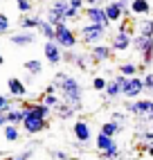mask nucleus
<instances>
[{"label":"nucleus","mask_w":153,"mask_h":160,"mask_svg":"<svg viewBox=\"0 0 153 160\" xmlns=\"http://www.w3.org/2000/svg\"><path fill=\"white\" fill-rule=\"evenodd\" d=\"M72 135H74V140L79 144H88L92 140V129H90V124L86 120H76L74 126H72Z\"/></svg>","instance_id":"f8f14e48"},{"label":"nucleus","mask_w":153,"mask_h":160,"mask_svg":"<svg viewBox=\"0 0 153 160\" xmlns=\"http://www.w3.org/2000/svg\"><path fill=\"white\" fill-rule=\"evenodd\" d=\"M38 2H52V0H38Z\"/></svg>","instance_id":"603ef678"},{"label":"nucleus","mask_w":153,"mask_h":160,"mask_svg":"<svg viewBox=\"0 0 153 160\" xmlns=\"http://www.w3.org/2000/svg\"><path fill=\"white\" fill-rule=\"evenodd\" d=\"M113 2H117L119 7L124 9V16H128V14H131V0H113Z\"/></svg>","instance_id":"ea45409f"},{"label":"nucleus","mask_w":153,"mask_h":160,"mask_svg":"<svg viewBox=\"0 0 153 160\" xmlns=\"http://www.w3.org/2000/svg\"><path fill=\"white\" fill-rule=\"evenodd\" d=\"M131 14L149 16L151 14V0H131Z\"/></svg>","instance_id":"412c9836"},{"label":"nucleus","mask_w":153,"mask_h":160,"mask_svg":"<svg viewBox=\"0 0 153 160\" xmlns=\"http://www.w3.org/2000/svg\"><path fill=\"white\" fill-rule=\"evenodd\" d=\"M43 57L50 66H57V63L63 61V48L57 43V41H45V45H43Z\"/></svg>","instance_id":"9b49d317"},{"label":"nucleus","mask_w":153,"mask_h":160,"mask_svg":"<svg viewBox=\"0 0 153 160\" xmlns=\"http://www.w3.org/2000/svg\"><path fill=\"white\" fill-rule=\"evenodd\" d=\"M122 131H124V126H122V124H117V122H113V120H111V122H104V124H101V133L111 135V138H115L117 133H122Z\"/></svg>","instance_id":"bb28decb"},{"label":"nucleus","mask_w":153,"mask_h":160,"mask_svg":"<svg viewBox=\"0 0 153 160\" xmlns=\"http://www.w3.org/2000/svg\"><path fill=\"white\" fill-rule=\"evenodd\" d=\"M7 124V113H0V129Z\"/></svg>","instance_id":"49530a36"},{"label":"nucleus","mask_w":153,"mask_h":160,"mask_svg":"<svg viewBox=\"0 0 153 160\" xmlns=\"http://www.w3.org/2000/svg\"><path fill=\"white\" fill-rule=\"evenodd\" d=\"M76 57H79V54H76L74 50H63V61H65V63H74Z\"/></svg>","instance_id":"f704fd0d"},{"label":"nucleus","mask_w":153,"mask_h":160,"mask_svg":"<svg viewBox=\"0 0 153 160\" xmlns=\"http://www.w3.org/2000/svg\"><path fill=\"white\" fill-rule=\"evenodd\" d=\"M151 129H153V126H151Z\"/></svg>","instance_id":"864d4df0"},{"label":"nucleus","mask_w":153,"mask_h":160,"mask_svg":"<svg viewBox=\"0 0 153 160\" xmlns=\"http://www.w3.org/2000/svg\"><path fill=\"white\" fill-rule=\"evenodd\" d=\"M41 23V16H29V14H23V18L18 20L20 29H36Z\"/></svg>","instance_id":"393cba45"},{"label":"nucleus","mask_w":153,"mask_h":160,"mask_svg":"<svg viewBox=\"0 0 153 160\" xmlns=\"http://www.w3.org/2000/svg\"><path fill=\"white\" fill-rule=\"evenodd\" d=\"M2 61H5V57H2V54H0V66H2Z\"/></svg>","instance_id":"3c124183"},{"label":"nucleus","mask_w":153,"mask_h":160,"mask_svg":"<svg viewBox=\"0 0 153 160\" xmlns=\"http://www.w3.org/2000/svg\"><path fill=\"white\" fill-rule=\"evenodd\" d=\"M104 12H106V18L111 20V23H117V20H122V18H124V9L119 7L117 2H113V0L104 2Z\"/></svg>","instance_id":"6ab92c4d"},{"label":"nucleus","mask_w":153,"mask_h":160,"mask_svg":"<svg viewBox=\"0 0 153 160\" xmlns=\"http://www.w3.org/2000/svg\"><path fill=\"white\" fill-rule=\"evenodd\" d=\"M2 135H5V140L7 142H18L20 140V131H18V126L16 124H5L2 126Z\"/></svg>","instance_id":"b1692460"},{"label":"nucleus","mask_w":153,"mask_h":160,"mask_svg":"<svg viewBox=\"0 0 153 160\" xmlns=\"http://www.w3.org/2000/svg\"><path fill=\"white\" fill-rule=\"evenodd\" d=\"M140 135H142V142H153V129H144V131H140Z\"/></svg>","instance_id":"4c0bfd02"},{"label":"nucleus","mask_w":153,"mask_h":160,"mask_svg":"<svg viewBox=\"0 0 153 160\" xmlns=\"http://www.w3.org/2000/svg\"><path fill=\"white\" fill-rule=\"evenodd\" d=\"M140 70H142V68L137 66V63H122V66H119V72L126 74V77H135Z\"/></svg>","instance_id":"c85d7f7f"},{"label":"nucleus","mask_w":153,"mask_h":160,"mask_svg":"<svg viewBox=\"0 0 153 160\" xmlns=\"http://www.w3.org/2000/svg\"><path fill=\"white\" fill-rule=\"evenodd\" d=\"M124 81H126V74H113V79H108L106 88H104V95L106 99H117L122 97V90H124Z\"/></svg>","instance_id":"1a4fd4ad"},{"label":"nucleus","mask_w":153,"mask_h":160,"mask_svg":"<svg viewBox=\"0 0 153 160\" xmlns=\"http://www.w3.org/2000/svg\"><path fill=\"white\" fill-rule=\"evenodd\" d=\"M9 108H12V99L5 97V95H0V113H7Z\"/></svg>","instance_id":"c9c22d12"},{"label":"nucleus","mask_w":153,"mask_h":160,"mask_svg":"<svg viewBox=\"0 0 153 160\" xmlns=\"http://www.w3.org/2000/svg\"><path fill=\"white\" fill-rule=\"evenodd\" d=\"M36 34H41L43 38L52 41V38H54V25L50 23L47 18H41V23H38V27H36Z\"/></svg>","instance_id":"5701e85b"},{"label":"nucleus","mask_w":153,"mask_h":160,"mask_svg":"<svg viewBox=\"0 0 153 160\" xmlns=\"http://www.w3.org/2000/svg\"><path fill=\"white\" fill-rule=\"evenodd\" d=\"M74 113H76V108L70 106V104H65V102H61L59 108H57V117H59V120H70V117H74Z\"/></svg>","instance_id":"a878e982"},{"label":"nucleus","mask_w":153,"mask_h":160,"mask_svg":"<svg viewBox=\"0 0 153 160\" xmlns=\"http://www.w3.org/2000/svg\"><path fill=\"white\" fill-rule=\"evenodd\" d=\"M9 43L16 48H29L36 43V29H20L9 36Z\"/></svg>","instance_id":"9d476101"},{"label":"nucleus","mask_w":153,"mask_h":160,"mask_svg":"<svg viewBox=\"0 0 153 160\" xmlns=\"http://www.w3.org/2000/svg\"><path fill=\"white\" fill-rule=\"evenodd\" d=\"M113 57V48L111 43H97V45H90V63H104Z\"/></svg>","instance_id":"ddd939ff"},{"label":"nucleus","mask_w":153,"mask_h":160,"mask_svg":"<svg viewBox=\"0 0 153 160\" xmlns=\"http://www.w3.org/2000/svg\"><path fill=\"white\" fill-rule=\"evenodd\" d=\"M106 83H108V79H106V77H101V74H97V77L92 79V90H97V92H104Z\"/></svg>","instance_id":"2f4dec72"},{"label":"nucleus","mask_w":153,"mask_h":160,"mask_svg":"<svg viewBox=\"0 0 153 160\" xmlns=\"http://www.w3.org/2000/svg\"><path fill=\"white\" fill-rule=\"evenodd\" d=\"M97 149H99V153L101 151H111V149H119V144L115 142V138H111V135H106V133H101L99 131V135H97Z\"/></svg>","instance_id":"aec40b11"},{"label":"nucleus","mask_w":153,"mask_h":160,"mask_svg":"<svg viewBox=\"0 0 153 160\" xmlns=\"http://www.w3.org/2000/svg\"><path fill=\"white\" fill-rule=\"evenodd\" d=\"M20 126L25 129V133H29V135H36V133H43V131L47 129V120H45V117H38V115H32V113H27Z\"/></svg>","instance_id":"6e6552de"},{"label":"nucleus","mask_w":153,"mask_h":160,"mask_svg":"<svg viewBox=\"0 0 153 160\" xmlns=\"http://www.w3.org/2000/svg\"><path fill=\"white\" fill-rule=\"evenodd\" d=\"M23 120H25V108H23V106H12V108L7 111V122H9V124L20 126V124H23Z\"/></svg>","instance_id":"4be33fe9"},{"label":"nucleus","mask_w":153,"mask_h":160,"mask_svg":"<svg viewBox=\"0 0 153 160\" xmlns=\"http://www.w3.org/2000/svg\"><path fill=\"white\" fill-rule=\"evenodd\" d=\"M23 66H25V70H27L29 74H34V77L43 72V61H38V59H27Z\"/></svg>","instance_id":"cd10ccee"},{"label":"nucleus","mask_w":153,"mask_h":160,"mask_svg":"<svg viewBox=\"0 0 153 160\" xmlns=\"http://www.w3.org/2000/svg\"><path fill=\"white\" fill-rule=\"evenodd\" d=\"M16 9L20 14H32L34 12V0H16Z\"/></svg>","instance_id":"c756f323"},{"label":"nucleus","mask_w":153,"mask_h":160,"mask_svg":"<svg viewBox=\"0 0 153 160\" xmlns=\"http://www.w3.org/2000/svg\"><path fill=\"white\" fill-rule=\"evenodd\" d=\"M32 153H34V149H25V151H23V153H20V156H23V158H27V160H29V158H32Z\"/></svg>","instance_id":"a18cd8bd"},{"label":"nucleus","mask_w":153,"mask_h":160,"mask_svg":"<svg viewBox=\"0 0 153 160\" xmlns=\"http://www.w3.org/2000/svg\"><path fill=\"white\" fill-rule=\"evenodd\" d=\"M146 153H149V156H153V142H149V144H146Z\"/></svg>","instance_id":"8fccbe9b"},{"label":"nucleus","mask_w":153,"mask_h":160,"mask_svg":"<svg viewBox=\"0 0 153 160\" xmlns=\"http://www.w3.org/2000/svg\"><path fill=\"white\" fill-rule=\"evenodd\" d=\"M117 32H131V27H128V23H126V20H122V23L117 25Z\"/></svg>","instance_id":"37998d69"},{"label":"nucleus","mask_w":153,"mask_h":160,"mask_svg":"<svg viewBox=\"0 0 153 160\" xmlns=\"http://www.w3.org/2000/svg\"><path fill=\"white\" fill-rule=\"evenodd\" d=\"M131 45H133V34H131V32H117V34L111 38L113 52H126Z\"/></svg>","instance_id":"4468645a"},{"label":"nucleus","mask_w":153,"mask_h":160,"mask_svg":"<svg viewBox=\"0 0 153 160\" xmlns=\"http://www.w3.org/2000/svg\"><path fill=\"white\" fill-rule=\"evenodd\" d=\"M7 90H9V95H12L14 99H25V95H27L25 81L18 79V77H9L7 79Z\"/></svg>","instance_id":"dca6fc26"},{"label":"nucleus","mask_w":153,"mask_h":160,"mask_svg":"<svg viewBox=\"0 0 153 160\" xmlns=\"http://www.w3.org/2000/svg\"><path fill=\"white\" fill-rule=\"evenodd\" d=\"M68 2H70V7L79 9V12H83V7H86V0H68Z\"/></svg>","instance_id":"79ce46f5"},{"label":"nucleus","mask_w":153,"mask_h":160,"mask_svg":"<svg viewBox=\"0 0 153 160\" xmlns=\"http://www.w3.org/2000/svg\"><path fill=\"white\" fill-rule=\"evenodd\" d=\"M144 79L142 77H126L124 81V90H122V97L126 99H137L142 97V92H144Z\"/></svg>","instance_id":"39448f33"},{"label":"nucleus","mask_w":153,"mask_h":160,"mask_svg":"<svg viewBox=\"0 0 153 160\" xmlns=\"http://www.w3.org/2000/svg\"><path fill=\"white\" fill-rule=\"evenodd\" d=\"M106 32L108 27L104 25H95V23H83L79 29V41L86 45H97V43H104L106 38Z\"/></svg>","instance_id":"f03ea898"},{"label":"nucleus","mask_w":153,"mask_h":160,"mask_svg":"<svg viewBox=\"0 0 153 160\" xmlns=\"http://www.w3.org/2000/svg\"><path fill=\"white\" fill-rule=\"evenodd\" d=\"M20 106L25 108V115H27V113H32V115L45 117V120H50V115H52V108H50V106H45L43 102H23Z\"/></svg>","instance_id":"2eb2a0df"},{"label":"nucleus","mask_w":153,"mask_h":160,"mask_svg":"<svg viewBox=\"0 0 153 160\" xmlns=\"http://www.w3.org/2000/svg\"><path fill=\"white\" fill-rule=\"evenodd\" d=\"M126 111H128L131 115L140 117V120H144L149 113H153V99H142V97L131 99V102H128V106H126Z\"/></svg>","instance_id":"0eeeda50"},{"label":"nucleus","mask_w":153,"mask_h":160,"mask_svg":"<svg viewBox=\"0 0 153 160\" xmlns=\"http://www.w3.org/2000/svg\"><path fill=\"white\" fill-rule=\"evenodd\" d=\"M81 14H83V18L88 20V23H95V25H104V27H111V20L106 18L104 5H86Z\"/></svg>","instance_id":"20e7f679"},{"label":"nucleus","mask_w":153,"mask_h":160,"mask_svg":"<svg viewBox=\"0 0 153 160\" xmlns=\"http://www.w3.org/2000/svg\"><path fill=\"white\" fill-rule=\"evenodd\" d=\"M54 41L63 50H74L76 43H79V34L68 23H59V25H54Z\"/></svg>","instance_id":"7ed1b4c3"},{"label":"nucleus","mask_w":153,"mask_h":160,"mask_svg":"<svg viewBox=\"0 0 153 160\" xmlns=\"http://www.w3.org/2000/svg\"><path fill=\"white\" fill-rule=\"evenodd\" d=\"M41 102L45 104V106H50L52 111H57V108H59V104H61L63 99H61V95H59L57 86H54V83H50V86L45 88V92H43V97H41Z\"/></svg>","instance_id":"f3484780"},{"label":"nucleus","mask_w":153,"mask_h":160,"mask_svg":"<svg viewBox=\"0 0 153 160\" xmlns=\"http://www.w3.org/2000/svg\"><path fill=\"white\" fill-rule=\"evenodd\" d=\"M5 160H27V158H23V156L18 153V156H9V158H5Z\"/></svg>","instance_id":"09e8293b"},{"label":"nucleus","mask_w":153,"mask_h":160,"mask_svg":"<svg viewBox=\"0 0 153 160\" xmlns=\"http://www.w3.org/2000/svg\"><path fill=\"white\" fill-rule=\"evenodd\" d=\"M142 79H144V88H146L149 92H153V72H146Z\"/></svg>","instance_id":"e433bc0d"},{"label":"nucleus","mask_w":153,"mask_h":160,"mask_svg":"<svg viewBox=\"0 0 153 160\" xmlns=\"http://www.w3.org/2000/svg\"><path fill=\"white\" fill-rule=\"evenodd\" d=\"M106 0H86V5H104Z\"/></svg>","instance_id":"de8ad7c7"},{"label":"nucleus","mask_w":153,"mask_h":160,"mask_svg":"<svg viewBox=\"0 0 153 160\" xmlns=\"http://www.w3.org/2000/svg\"><path fill=\"white\" fill-rule=\"evenodd\" d=\"M119 149H111V151H101V158L104 160H119Z\"/></svg>","instance_id":"72a5a7b5"},{"label":"nucleus","mask_w":153,"mask_h":160,"mask_svg":"<svg viewBox=\"0 0 153 160\" xmlns=\"http://www.w3.org/2000/svg\"><path fill=\"white\" fill-rule=\"evenodd\" d=\"M133 48L135 52H140V54H146V52H153V36H144V34H137L133 36Z\"/></svg>","instance_id":"a211bd4d"},{"label":"nucleus","mask_w":153,"mask_h":160,"mask_svg":"<svg viewBox=\"0 0 153 160\" xmlns=\"http://www.w3.org/2000/svg\"><path fill=\"white\" fill-rule=\"evenodd\" d=\"M9 25H12V23H9V16L0 12V36H5L9 32Z\"/></svg>","instance_id":"473e14b6"},{"label":"nucleus","mask_w":153,"mask_h":160,"mask_svg":"<svg viewBox=\"0 0 153 160\" xmlns=\"http://www.w3.org/2000/svg\"><path fill=\"white\" fill-rule=\"evenodd\" d=\"M52 83L57 86L61 99L65 104H70V106H74L76 111H81V106H83V86H81V81L76 79L74 74H70V72H57V77H54Z\"/></svg>","instance_id":"f257e3e1"},{"label":"nucleus","mask_w":153,"mask_h":160,"mask_svg":"<svg viewBox=\"0 0 153 160\" xmlns=\"http://www.w3.org/2000/svg\"><path fill=\"white\" fill-rule=\"evenodd\" d=\"M52 156H54V158H57V160H68V156H65L63 151H54Z\"/></svg>","instance_id":"c03bdc74"},{"label":"nucleus","mask_w":153,"mask_h":160,"mask_svg":"<svg viewBox=\"0 0 153 160\" xmlns=\"http://www.w3.org/2000/svg\"><path fill=\"white\" fill-rule=\"evenodd\" d=\"M88 63H90V61H86V57L79 54V57H76V61H74V66H76V68H81V70H88Z\"/></svg>","instance_id":"58836bf2"},{"label":"nucleus","mask_w":153,"mask_h":160,"mask_svg":"<svg viewBox=\"0 0 153 160\" xmlns=\"http://www.w3.org/2000/svg\"><path fill=\"white\" fill-rule=\"evenodd\" d=\"M137 29H140V34H144V36H153V20H151V18L140 20Z\"/></svg>","instance_id":"7c9ffc66"},{"label":"nucleus","mask_w":153,"mask_h":160,"mask_svg":"<svg viewBox=\"0 0 153 160\" xmlns=\"http://www.w3.org/2000/svg\"><path fill=\"white\" fill-rule=\"evenodd\" d=\"M70 7L68 0H52V5L47 7V20L52 25H59V23H65V9Z\"/></svg>","instance_id":"423d86ee"},{"label":"nucleus","mask_w":153,"mask_h":160,"mask_svg":"<svg viewBox=\"0 0 153 160\" xmlns=\"http://www.w3.org/2000/svg\"><path fill=\"white\" fill-rule=\"evenodd\" d=\"M113 122H117V124H122V126H124V124H126V115H124V113H119V111L113 113Z\"/></svg>","instance_id":"a19ab883"}]
</instances>
